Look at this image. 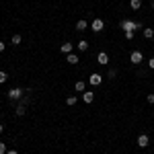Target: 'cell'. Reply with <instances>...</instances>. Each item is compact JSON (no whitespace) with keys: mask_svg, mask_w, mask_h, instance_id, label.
<instances>
[{"mask_svg":"<svg viewBox=\"0 0 154 154\" xmlns=\"http://www.w3.org/2000/svg\"><path fill=\"white\" fill-rule=\"evenodd\" d=\"M8 99L11 101H19V99H23V88H19V86H14L8 91Z\"/></svg>","mask_w":154,"mask_h":154,"instance_id":"1","label":"cell"},{"mask_svg":"<svg viewBox=\"0 0 154 154\" xmlns=\"http://www.w3.org/2000/svg\"><path fill=\"white\" fill-rule=\"evenodd\" d=\"M130 62H131V64H136V66H138V64H142V62H144L142 51H138V49H136V51H131V54H130Z\"/></svg>","mask_w":154,"mask_h":154,"instance_id":"2","label":"cell"},{"mask_svg":"<svg viewBox=\"0 0 154 154\" xmlns=\"http://www.w3.org/2000/svg\"><path fill=\"white\" fill-rule=\"evenodd\" d=\"M91 29H93L95 33H101V31L105 29V21H103V19H95V21L91 23Z\"/></svg>","mask_w":154,"mask_h":154,"instance_id":"3","label":"cell"},{"mask_svg":"<svg viewBox=\"0 0 154 154\" xmlns=\"http://www.w3.org/2000/svg\"><path fill=\"white\" fill-rule=\"evenodd\" d=\"M88 82L93 84V86H99V84H103V76H101L99 72H93V74L88 76Z\"/></svg>","mask_w":154,"mask_h":154,"instance_id":"4","label":"cell"},{"mask_svg":"<svg viewBox=\"0 0 154 154\" xmlns=\"http://www.w3.org/2000/svg\"><path fill=\"white\" fill-rule=\"evenodd\" d=\"M136 25H138V23L123 19V21H121V29H123V31H136Z\"/></svg>","mask_w":154,"mask_h":154,"instance_id":"5","label":"cell"},{"mask_svg":"<svg viewBox=\"0 0 154 154\" xmlns=\"http://www.w3.org/2000/svg\"><path fill=\"white\" fill-rule=\"evenodd\" d=\"M82 101L86 103V105H91V103L95 101V93H93V91H84L82 93Z\"/></svg>","mask_w":154,"mask_h":154,"instance_id":"6","label":"cell"},{"mask_svg":"<svg viewBox=\"0 0 154 154\" xmlns=\"http://www.w3.org/2000/svg\"><path fill=\"white\" fill-rule=\"evenodd\" d=\"M148 144H150V138H148L146 134H140V136H138V146H140V148H146Z\"/></svg>","mask_w":154,"mask_h":154,"instance_id":"7","label":"cell"},{"mask_svg":"<svg viewBox=\"0 0 154 154\" xmlns=\"http://www.w3.org/2000/svg\"><path fill=\"white\" fill-rule=\"evenodd\" d=\"M97 62H99L101 66H107V64H109V56H107L105 51H101V54L97 56Z\"/></svg>","mask_w":154,"mask_h":154,"instance_id":"8","label":"cell"},{"mask_svg":"<svg viewBox=\"0 0 154 154\" xmlns=\"http://www.w3.org/2000/svg\"><path fill=\"white\" fill-rule=\"evenodd\" d=\"M74 91H76V93H84V91H86V82H84V80H78V82L74 84Z\"/></svg>","mask_w":154,"mask_h":154,"instance_id":"9","label":"cell"},{"mask_svg":"<svg viewBox=\"0 0 154 154\" xmlns=\"http://www.w3.org/2000/svg\"><path fill=\"white\" fill-rule=\"evenodd\" d=\"M144 37H146V39H154V29L152 27H144Z\"/></svg>","mask_w":154,"mask_h":154,"instance_id":"10","label":"cell"},{"mask_svg":"<svg viewBox=\"0 0 154 154\" xmlns=\"http://www.w3.org/2000/svg\"><path fill=\"white\" fill-rule=\"evenodd\" d=\"M60 49L68 56V54H72V43H68V41H66V43H62V45H60Z\"/></svg>","mask_w":154,"mask_h":154,"instance_id":"11","label":"cell"},{"mask_svg":"<svg viewBox=\"0 0 154 154\" xmlns=\"http://www.w3.org/2000/svg\"><path fill=\"white\" fill-rule=\"evenodd\" d=\"M66 62H68V64H72V66H74V64H78V62H80V60H78V56H76V54H68V58H66Z\"/></svg>","mask_w":154,"mask_h":154,"instance_id":"12","label":"cell"},{"mask_svg":"<svg viewBox=\"0 0 154 154\" xmlns=\"http://www.w3.org/2000/svg\"><path fill=\"white\" fill-rule=\"evenodd\" d=\"M76 29H78V31H86V29H88V21H78V23H76Z\"/></svg>","mask_w":154,"mask_h":154,"instance_id":"13","label":"cell"},{"mask_svg":"<svg viewBox=\"0 0 154 154\" xmlns=\"http://www.w3.org/2000/svg\"><path fill=\"white\" fill-rule=\"evenodd\" d=\"M76 103H78V97H74V95H72V97H68V99H66V105H70V107H74V105H76Z\"/></svg>","mask_w":154,"mask_h":154,"instance_id":"14","label":"cell"},{"mask_svg":"<svg viewBox=\"0 0 154 154\" xmlns=\"http://www.w3.org/2000/svg\"><path fill=\"white\" fill-rule=\"evenodd\" d=\"M130 6L134 8V11H138V8L142 6V0H130Z\"/></svg>","mask_w":154,"mask_h":154,"instance_id":"15","label":"cell"},{"mask_svg":"<svg viewBox=\"0 0 154 154\" xmlns=\"http://www.w3.org/2000/svg\"><path fill=\"white\" fill-rule=\"evenodd\" d=\"M76 48L80 49V51H86V49H88V41H84V39H82V41H78V45H76Z\"/></svg>","mask_w":154,"mask_h":154,"instance_id":"16","label":"cell"},{"mask_svg":"<svg viewBox=\"0 0 154 154\" xmlns=\"http://www.w3.org/2000/svg\"><path fill=\"white\" fill-rule=\"evenodd\" d=\"M25 111H27V109H25V105H23V103H21V105L17 107V111H14V113H17L19 117H23V115H25Z\"/></svg>","mask_w":154,"mask_h":154,"instance_id":"17","label":"cell"},{"mask_svg":"<svg viewBox=\"0 0 154 154\" xmlns=\"http://www.w3.org/2000/svg\"><path fill=\"white\" fill-rule=\"evenodd\" d=\"M6 80H8V74H6L4 70H0V84H4Z\"/></svg>","mask_w":154,"mask_h":154,"instance_id":"18","label":"cell"},{"mask_svg":"<svg viewBox=\"0 0 154 154\" xmlns=\"http://www.w3.org/2000/svg\"><path fill=\"white\" fill-rule=\"evenodd\" d=\"M21 41H23V35H12V43H14V45H19Z\"/></svg>","mask_w":154,"mask_h":154,"instance_id":"19","label":"cell"},{"mask_svg":"<svg viewBox=\"0 0 154 154\" xmlns=\"http://www.w3.org/2000/svg\"><path fill=\"white\" fill-rule=\"evenodd\" d=\"M115 74H117V70H113V68H111V70L107 72V78H115Z\"/></svg>","mask_w":154,"mask_h":154,"instance_id":"20","label":"cell"},{"mask_svg":"<svg viewBox=\"0 0 154 154\" xmlns=\"http://www.w3.org/2000/svg\"><path fill=\"white\" fill-rule=\"evenodd\" d=\"M0 154H6V144L0 142Z\"/></svg>","mask_w":154,"mask_h":154,"instance_id":"21","label":"cell"},{"mask_svg":"<svg viewBox=\"0 0 154 154\" xmlns=\"http://www.w3.org/2000/svg\"><path fill=\"white\" fill-rule=\"evenodd\" d=\"M125 39H134V31H125Z\"/></svg>","mask_w":154,"mask_h":154,"instance_id":"22","label":"cell"},{"mask_svg":"<svg viewBox=\"0 0 154 154\" xmlns=\"http://www.w3.org/2000/svg\"><path fill=\"white\" fill-rule=\"evenodd\" d=\"M146 101H148L150 105H154V95H148V97H146Z\"/></svg>","mask_w":154,"mask_h":154,"instance_id":"23","label":"cell"},{"mask_svg":"<svg viewBox=\"0 0 154 154\" xmlns=\"http://www.w3.org/2000/svg\"><path fill=\"white\" fill-rule=\"evenodd\" d=\"M148 66H150V70H154V56L148 60Z\"/></svg>","mask_w":154,"mask_h":154,"instance_id":"24","label":"cell"},{"mask_svg":"<svg viewBox=\"0 0 154 154\" xmlns=\"http://www.w3.org/2000/svg\"><path fill=\"white\" fill-rule=\"evenodd\" d=\"M4 49H6V43H4V41H0V54H2Z\"/></svg>","mask_w":154,"mask_h":154,"instance_id":"25","label":"cell"},{"mask_svg":"<svg viewBox=\"0 0 154 154\" xmlns=\"http://www.w3.org/2000/svg\"><path fill=\"white\" fill-rule=\"evenodd\" d=\"M6 154H19L17 150H6Z\"/></svg>","mask_w":154,"mask_h":154,"instance_id":"26","label":"cell"},{"mask_svg":"<svg viewBox=\"0 0 154 154\" xmlns=\"http://www.w3.org/2000/svg\"><path fill=\"white\" fill-rule=\"evenodd\" d=\"M2 131H4V125H2V123H0V134H2Z\"/></svg>","mask_w":154,"mask_h":154,"instance_id":"27","label":"cell"}]
</instances>
